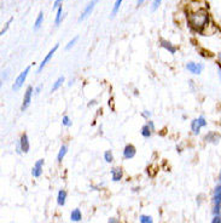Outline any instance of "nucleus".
I'll return each instance as SVG.
<instances>
[{
    "instance_id": "obj_1",
    "label": "nucleus",
    "mask_w": 221,
    "mask_h": 223,
    "mask_svg": "<svg viewBox=\"0 0 221 223\" xmlns=\"http://www.w3.org/2000/svg\"><path fill=\"white\" fill-rule=\"evenodd\" d=\"M189 23L195 31L202 32L207 27V24L209 23V13L204 9H200L197 11L190 12Z\"/></svg>"
},
{
    "instance_id": "obj_2",
    "label": "nucleus",
    "mask_w": 221,
    "mask_h": 223,
    "mask_svg": "<svg viewBox=\"0 0 221 223\" xmlns=\"http://www.w3.org/2000/svg\"><path fill=\"white\" fill-rule=\"evenodd\" d=\"M30 71V67H27L24 71L22 72V73H20V75L17 77V79L15 80V82H13V85H12V90L13 91H17V90H20L21 87L23 86V84H24V81H26V79H27V77H28V73H29Z\"/></svg>"
},
{
    "instance_id": "obj_3",
    "label": "nucleus",
    "mask_w": 221,
    "mask_h": 223,
    "mask_svg": "<svg viewBox=\"0 0 221 223\" xmlns=\"http://www.w3.org/2000/svg\"><path fill=\"white\" fill-rule=\"evenodd\" d=\"M30 149V144H29V140H28V136L27 133H23L21 136L20 141L17 143V153H28Z\"/></svg>"
},
{
    "instance_id": "obj_4",
    "label": "nucleus",
    "mask_w": 221,
    "mask_h": 223,
    "mask_svg": "<svg viewBox=\"0 0 221 223\" xmlns=\"http://www.w3.org/2000/svg\"><path fill=\"white\" fill-rule=\"evenodd\" d=\"M204 126H207V120L204 119V116H200L197 119H193L191 122V130L195 135H198L201 129Z\"/></svg>"
},
{
    "instance_id": "obj_5",
    "label": "nucleus",
    "mask_w": 221,
    "mask_h": 223,
    "mask_svg": "<svg viewBox=\"0 0 221 223\" xmlns=\"http://www.w3.org/2000/svg\"><path fill=\"white\" fill-rule=\"evenodd\" d=\"M35 91L33 89V86H28L27 90H26V93H24V97H23V103H22V107H21V111L24 112L28 107H29L30 102H31V95L33 92Z\"/></svg>"
},
{
    "instance_id": "obj_6",
    "label": "nucleus",
    "mask_w": 221,
    "mask_h": 223,
    "mask_svg": "<svg viewBox=\"0 0 221 223\" xmlns=\"http://www.w3.org/2000/svg\"><path fill=\"white\" fill-rule=\"evenodd\" d=\"M97 2H98V0H91L90 2L86 5V7L83 9V11L81 12L80 17H79V21H80V22L83 21L85 18H87L91 13H92V11H93V9H94V6H96Z\"/></svg>"
},
{
    "instance_id": "obj_7",
    "label": "nucleus",
    "mask_w": 221,
    "mask_h": 223,
    "mask_svg": "<svg viewBox=\"0 0 221 223\" xmlns=\"http://www.w3.org/2000/svg\"><path fill=\"white\" fill-rule=\"evenodd\" d=\"M57 49H58V44H57V45H54V46H53V47H52V49L50 50V52H49V53H47V55L45 56V58L42 60V62H41L40 66H39V68H38V73H40V72L42 71V68H44V67H45V66H46V64L49 63V61H50L51 58H52L53 53H54V52L57 51Z\"/></svg>"
},
{
    "instance_id": "obj_8",
    "label": "nucleus",
    "mask_w": 221,
    "mask_h": 223,
    "mask_svg": "<svg viewBox=\"0 0 221 223\" xmlns=\"http://www.w3.org/2000/svg\"><path fill=\"white\" fill-rule=\"evenodd\" d=\"M203 64L201 63H195V62H190L186 64V69L189 72H191L192 74H201L203 71Z\"/></svg>"
},
{
    "instance_id": "obj_9",
    "label": "nucleus",
    "mask_w": 221,
    "mask_h": 223,
    "mask_svg": "<svg viewBox=\"0 0 221 223\" xmlns=\"http://www.w3.org/2000/svg\"><path fill=\"white\" fill-rule=\"evenodd\" d=\"M135 154H137V149H135V147L133 144H127L125 147V149H123V158L125 159L129 160V159L135 156Z\"/></svg>"
},
{
    "instance_id": "obj_10",
    "label": "nucleus",
    "mask_w": 221,
    "mask_h": 223,
    "mask_svg": "<svg viewBox=\"0 0 221 223\" xmlns=\"http://www.w3.org/2000/svg\"><path fill=\"white\" fill-rule=\"evenodd\" d=\"M42 165H44V160L42 159H39L38 161L35 162L33 170H31V175L34 177H40L41 173H42Z\"/></svg>"
},
{
    "instance_id": "obj_11",
    "label": "nucleus",
    "mask_w": 221,
    "mask_h": 223,
    "mask_svg": "<svg viewBox=\"0 0 221 223\" xmlns=\"http://www.w3.org/2000/svg\"><path fill=\"white\" fill-rule=\"evenodd\" d=\"M111 177L114 182H119L122 178V169L121 167H114L111 169Z\"/></svg>"
},
{
    "instance_id": "obj_12",
    "label": "nucleus",
    "mask_w": 221,
    "mask_h": 223,
    "mask_svg": "<svg viewBox=\"0 0 221 223\" xmlns=\"http://www.w3.org/2000/svg\"><path fill=\"white\" fill-rule=\"evenodd\" d=\"M160 44H161L162 47H164L166 50H168L171 53H175L176 52V46H174V45H172L171 42L168 40H164V39H161L160 40Z\"/></svg>"
},
{
    "instance_id": "obj_13",
    "label": "nucleus",
    "mask_w": 221,
    "mask_h": 223,
    "mask_svg": "<svg viewBox=\"0 0 221 223\" xmlns=\"http://www.w3.org/2000/svg\"><path fill=\"white\" fill-rule=\"evenodd\" d=\"M67 152H68V146L62 144V147H60V149H59V153H58V155H57V161L62 162L63 158H64L65 154H67Z\"/></svg>"
},
{
    "instance_id": "obj_14",
    "label": "nucleus",
    "mask_w": 221,
    "mask_h": 223,
    "mask_svg": "<svg viewBox=\"0 0 221 223\" xmlns=\"http://www.w3.org/2000/svg\"><path fill=\"white\" fill-rule=\"evenodd\" d=\"M215 204H216V210L219 211L221 204V186H218L216 191H215Z\"/></svg>"
},
{
    "instance_id": "obj_15",
    "label": "nucleus",
    "mask_w": 221,
    "mask_h": 223,
    "mask_svg": "<svg viewBox=\"0 0 221 223\" xmlns=\"http://www.w3.org/2000/svg\"><path fill=\"white\" fill-rule=\"evenodd\" d=\"M81 211L79 210V209H74L73 211H71V213H70V218H71V221H74V222H79L81 220Z\"/></svg>"
},
{
    "instance_id": "obj_16",
    "label": "nucleus",
    "mask_w": 221,
    "mask_h": 223,
    "mask_svg": "<svg viewBox=\"0 0 221 223\" xmlns=\"http://www.w3.org/2000/svg\"><path fill=\"white\" fill-rule=\"evenodd\" d=\"M151 133H152V130L150 129V126H149L148 124H145V125L141 127V136H143L144 138H149L151 136Z\"/></svg>"
},
{
    "instance_id": "obj_17",
    "label": "nucleus",
    "mask_w": 221,
    "mask_h": 223,
    "mask_svg": "<svg viewBox=\"0 0 221 223\" xmlns=\"http://www.w3.org/2000/svg\"><path fill=\"white\" fill-rule=\"evenodd\" d=\"M65 198H67V192L65 191H59V193H58V196H57V203H58V205H60V206H63L64 204H65Z\"/></svg>"
},
{
    "instance_id": "obj_18",
    "label": "nucleus",
    "mask_w": 221,
    "mask_h": 223,
    "mask_svg": "<svg viewBox=\"0 0 221 223\" xmlns=\"http://www.w3.org/2000/svg\"><path fill=\"white\" fill-rule=\"evenodd\" d=\"M64 80H65V79H64V77H59L57 80L54 81V84H53V86H52V89H51V92L57 91L60 86H62V84L64 82Z\"/></svg>"
},
{
    "instance_id": "obj_19",
    "label": "nucleus",
    "mask_w": 221,
    "mask_h": 223,
    "mask_svg": "<svg viewBox=\"0 0 221 223\" xmlns=\"http://www.w3.org/2000/svg\"><path fill=\"white\" fill-rule=\"evenodd\" d=\"M63 18V9H62V6H59L58 9H57V13H56V20H54V24L56 26H59L60 21Z\"/></svg>"
},
{
    "instance_id": "obj_20",
    "label": "nucleus",
    "mask_w": 221,
    "mask_h": 223,
    "mask_svg": "<svg viewBox=\"0 0 221 223\" xmlns=\"http://www.w3.org/2000/svg\"><path fill=\"white\" fill-rule=\"evenodd\" d=\"M42 21H44V13L40 12L39 15H38V18L35 21V24H34V31H38L39 28L41 27V24H42Z\"/></svg>"
},
{
    "instance_id": "obj_21",
    "label": "nucleus",
    "mask_w": 221,
    "mask_h": 223,
    "mask_svg": "<svg viewBox=\"0 0 221 223\" xmlns=\"http://www.w3.org/2000/svg\"><path fill=\"white\" fill-rule=\"evenodd\" d=\"M122 1H123V0H116V1H115V4H114V7H112V11H111V17H115V15L119 12L121 4H122Z\"/></svg>"
},
{
    "instance_id": "obj_22",
    "label": "nucleus",
    "mask_w": 221,
    "mask_h": 223,
    "mask_svg": "<svg viewBox=\"0 0 221 223\" xmlns=\"http://www.w3.org/2000/svg\"><path fill=\"white\" fill-rule=\"evenodd\" d=\"M104 159H105L106 162H111L114 160V155H112L111 151H106V152L104 153Z\"/></svg>"
},
{
    "instance_id": "obj_23",
    "label": "nucleus",
    "mask_w": 221,
    "mask_h": 223,
    "mask_svg": "<svg viewBox=\"0 0 221 223\" xmlns=\"http://www.w3.org/2000/svg\"><path fill=\"white\" fill-rule=\"evenodd\" d=\"M140 223H153V221H152V217H151V216L141 215L140 216Z\"/></svg>"
},
{
    "instance_id": "obj_24",
    "label": "nucleus",
    "mask_w": 221,
    "mask_h": 223,
    "mask_svg": "<svg viewBox=\"0 0 221 223\" xmlns=\"http://www.w3.org/2000/svg\"><path fill=\"white\" fill-rule=\"evenodd\" d=\"M78 40H79V37H78V35H76V37H74V38H73V39H71V40L69 41L68 44H67V46H65V50H70L71 47L75 45V42H76Z\"/></svg>"
},
{
    "instance_id": "obj_25",
    "label": "nucleus",
    "mask_w": 221,
    "mask_h": 223,
    "mask_svg": "<svg viewBox=\"0 0 221 223\" xmlns=\"http://www.w3.org/2000/svg\"><path fill=\"white\" fill-rule=\"evenodd\" d=\"M62 124H63L64 126H67V127H69V126H71L70 118H69L68 115H64V116H63V119H62Z\"/></svg>"
},
{
    "instance_id": "obj_26",
    "label": "nucleus",
    "mask_w": 221,
    "mask_h": 223,
    "mask_svg": "<svg viewBox=\"0 0 221 223\" xmlns=\"http://www.w3.org/2000/svg\"><path fill=\"white\" fill-rule=\"evenodd\" d=\"M161 1L162 0H153V2H152V6H151V10L152 11H156L158 9V6L161 5Z\"/></svg>"
},
{
    "instance_id": "obj_27",
    "label": "nucleus",
    "mask_w": 221,
    "mask_h": 223,
    "mask_svg": "<svg viewBox=\"0 0 221 223\" xmlns=\"http://www.w3.org/2000/svg\"><path fill=\"white\" fill-rule=\"evenodd\" d=\"M11 21H12V18H10V20L7 21V23H6V26H5V28H4V29H2V31H1V35H4V33H5V32L7 31V28H9V27H10V23H11Z\"/></svg>"
},
{
    "instance_id": "obj_28",
    "label": "nucleus",
    "mask_w": 221,
    "mask_h": 223,
    "mask_svg": "<svg viewBox=\"0 0 221 223\" xmlns=\"http://www.w3.org/2000/svg\"><path fill=\"white\" fill-rule=\"evenodd\" d=\"M62 1H64V0H56V1H54V4H53V9H58L59 6H62V5H60V2H62Z\"/></svg>"
},
{
    "instance_id": "obj_29",
    "label": "nucleus",
    "mask_w": 221,
    "mask_h": 223,
    "mask_svg": "<svg viewBox=\"0 0 221 223\" xmlns=\"http://www.w3.org/2000/svg\"><path fill=\"white\" fill-rule=\"evenodd\" d=\"M143 116L148 119V118H150V116H151V113L149 111H144V113H143Z\"/></svg>"
},
{
    "instance_id": "obj_30",
    "label": "nucleus",
    "mask_w": 221,
    "mask_h": 223,
    "mask_svg": "<svg viewBox=\"0 0 221 223\" xmlns=\"http://www.w3.org/2000/svg\"><path fill=\"white\" fill-rule=\"evenodd\" d=\"M41 89H42V85H38V86L35 87V93H36V95H38V93H40Z\"/></svg>"
},
{
    "instance_id": "obj_31",
    "label": "nucleus",
    "mask_w": 221,
    "mask_h": 223,
    "mask_svg": "<svg viewBox=\"0 0 221 223\" xmlns=\"http://www.w3.org/2000/svg\"><path fill=\"white\" fill-rule=\"evenodd\" d=\"M213 223H221V218L219 216H216V217L213 220Z\"/></svg>"
},
{
    "instance_id": "obj_32",
    "label": "nucleus",
    "mask_w": 221,
    "mask_h": 223,
    "mask_svg": "<svg viewBox=\"0 0 221 223\" xmlns=\"http://www.w3.org/2000/svg\"><path fill=\"white\" fill-rule=\"evenodd\" d=\"M148 125L150 126V129H151V130H152V131H155V125H153V122L150 121V120H149V122H148Z\"/></svg>"
},
{
    "instance_id": "obj_33",
    "label": "nucleus",
    "mask_w": 221,
    "mask_h": 223,
    "mask_svg": "<svg viewBox=\"0 0 221 223\" xmlns=\"http://www.w3.org/2000/svg\"><path fill=\"white\" fill-rule=\"evenodd\" d=\"M144 1H145V0H137V5L139 6V5H141V4L144 2Z\"/></svg>"
},
{
    "instance_id": "obj_34",
    "label": "nucleus",
    "mask_w": 221,
    "mask_h": 223,
    "mask_svg": "<svg viewBox=\"0 0 221 223\" xmlns=\"http://www.w3.org/2000/svg\"><path fill=\"white\" fill-rule=\"evenodd\" d=\"M109 223H117V221H116L115 218H110V220H109Z\"/></svg>"
},
{
    "instance_id": "obj_35",
    "label": "nucleus",
    "mask_w": 221,
    "mask_h": 223,
    "mask_svg": "<svg viewBox=\"0 0 221 223\" xmlns=\"http://www.w3.org/2000/svg\"><path fill=\"white\" fill-rule=\"evenodd\" d=\"M219 60H220V62H221V52L219 53Z\"/></svg>"
},
{
    "instance_id": "obj_36",
    "label": "nucleus",
    "mask_w": 221,
    "mask_h": 223,
    "mask_svg": "<svg viewBox=\"0 0 221 223\" xmlns=\"http://www.w3.org/2000/svg\"><path fill=\"white\" fill-rule=\"evenodd\" d=\"M220 180H221V177H220Z\"/></svg>"
}]
</instances>
